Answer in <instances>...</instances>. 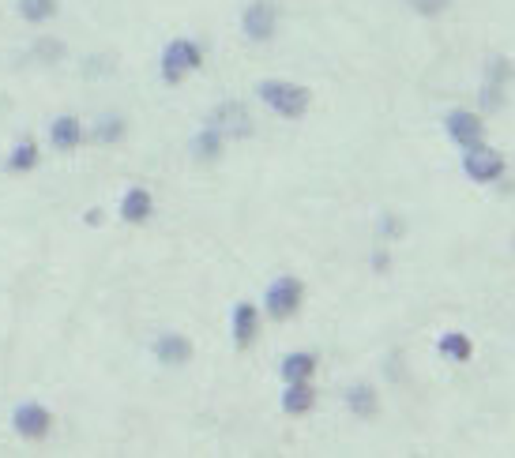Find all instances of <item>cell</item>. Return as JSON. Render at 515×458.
Returning <instances> with one entry per match:
<instances>
[{
	"label": "cell",
	"instance_id": "obj_23",
	"mask_svg": "<svg viewBox=\"0 0 515 458\" xmlns=\"http://www.w3.org/2000/svg\"><path fill=\"white\" fill-rule=\"evenodd\" d=\"M406 4H410L414 16H425V19H437L452 8V0H406Z\"/></svg>",
	"mask_w": 515,
	"mask_h": 458
},
{
	"label": "cell",
	"instance_id": "obj_15",
	"mask_svg": "<svg viewBox=\"0 0 515 458\" xmlns=\"http://www.w3.org/2000/svg\"><path fill=\"white\" fill-rule=\"evenodd\" d=\"M343 402H346V410L354 413V417H361V421H369V417H376V413H380V395H376L373 383H365V380L350 383V387H346V395H343Z\"/></svg>",
	"mask_w": 515,
	"mask_h": 458
},
{
	"label": "cell",
	"instance_id": "obj_14",
	"mask_svg": "<svg viewBox=\"0 0 515 458\" xmlns=\"http://www.w3.org/2000/svg\"><path fill=\"white\" fill-rule=\"evenodd\" d=\"M188 151H192V158H196V162L211 166V162H219L222 154H226V136H222L219 128L203 124L200 132L192 136V143H188Z\"/></svg>",
	"mask_w": 515,
	"mask_h": 458
},
{
	"label": "cell",
	"instance_id": "obj_22",
	"mask_svg": "<svg viewBox=\"0 0 515 458\" xmlns=\"http://www.w3.org/2000/svg\"><path fill=\"white\" fill-rule=\"evenodd\" d=\"M485 79H489V83H500V87H512L515 64L508 61V57H489V64H485Z\"/></svg>",
	"mask_w": 515,
	"mask_h": 458
},
{
	"label": "cell",
	"instance_id": "obj_19",
	"mask_svg": "<svg viewBox=\"0 0 515 458\" xmlns=\"http://www.w3.org/2000/svg\"><path fill=\"white\" fill-rule=\"evenodd\" d=\"M57 0H16V12L19 19H27V23H49V19L57 16Z\"/></svg>",
	"mask_w": 515,
	"mask_h": 458
},
{
	"label": "cell",
	"instance_id": "obj_25",
	"mask_svg": "<svg viewBox=\"0 0 515 458\" xmlns=\"http://www.w3.org/2000/svg\"><path fill=\"white\" fill-rule=\"evenodd\" d=\"M388 252H384V248H380V252H373V267L376 271H388Z\"/></svg>",
	"mask_w": 515,
	"mask_h": 458
},
{
	"label": "cell",
	"instance_id": "obj_13",
	"mask_svg": "<svg viewBox=\"0 0 515 458\" xmlns=\"http://www.w3.org/2000/svg\"><path fill=\"white\" fill-rule=\"evenodd\" d=\"M316 353L309 350H290V353H282V361H279V380L282 383H309L316 376Z\"/></svg>",
	"mask_w": 515,
	"mask_h": 458
},
{
	"label": "cell",
	"instance_id": "obj_24",
	"mask_svg": "<svg viewBox=\"0 0 515 458\" xmlns=\"http://www.w3.org/2000/svg\"><path fill=\"white\" fill-rule=\"evenodd\" d=\"M403 233V222H395L391 214H384V226H380V237H399Z\"/></svg>",
	"mask_w": 515,
	"mask_h": 458
},
{
	"label": "cell",
	"instance_id": "obj_16",
	"mask_svg": "<svg viewBox=\"0 0 515 458\" xmlns=\"http://www.w3.org/2000/svg\"><path fill=\"white\" fill-rule=\"evenodd\" d=\"M279 406H282V413H290V417H301V413L313 410V406H316L313 380H309V383H286V387H282Z\"/></svg>",
	"mask_w": 515,
	"mask_h": 458
},
{
	"label": "cell",
	"instance_id": "obj_7",
	"mask_svg": "<svg viewBox=\"0 0 515 458\" xmlns=\"http://www.w3.org/2000/svg\"><path fill=\"white\" fill-rule=\"evenodd\" d=\"M444 132H448V139H452L459 151H470V147L485 143L482 113H474V109H452V113L444 117Z\"/></svg>",
	"mask_w": 515,
	"mask_h": 458
},
{
	"label": "cell",
	"instance_id": "obj_3",
	"mask_svg": "<svg viewBox=\"0 0 515 458\" xmlns=\"http://www.w3.org/2000/svg\"><path fill=\"white\" fill-rule=\"evenodd\" d=\"M305 305V282L297 275H279L264 290V312L271 320H294Z\"/></svg>",
	"mask_w": 515,
	"mask_h": 458
},
{
	"label": "cell",
	"instance_id": "obj_21",
	"mask_svg": "<svg viewBox=\"0 0 515 458\" xmlns=\"http://www.w3.org/2000/svg\"><path fill=\"white\" fill-rule=\"evenodd\" d=\"M478 106H482L485 113H500V109L508 106V87H500V83H489V79H485L482 91H478Z\"/></svg>",
	"mask_w": 515,
	"mask_h": 458
},
{
	"label": "cell",
	"instance_id": "obj_1",
	"mask_svg": "<svg viewBox=\"0 0 515 458\" xmlns=\"http://www.w3.org/2000/svg\"><path fill=\"white\" fill-rule=\"evenodd\" d=\"M256 98L271 113H279L282 121H297V117H305L309 106H313V91L294 83V79H260L256 83Z\"/></svg>",
	"mask_w": 515,
	"mask_h": 458
},
{
	"label": "cell",
	"instance_id": "obj_18",
	"mask_svg": "<svg viewBox=\"0 0 515 458\" xmlns=\"http://www.w3.org/2000/svg\"><path fill=\"white\" fill-rule=\"evenodd\" d=\"M38 162H42V151H38V139L31 136H23L8 151V158H4V169L8 173H31V169H38Z\"/></svg>",
	"mask_w": 515,
	"mask_h": 458
},
{
	"label": "cell",
	"instance_id": "obj_12",
	"mask_svg": "<svg viewBox=\"0 0 515 458\" xmlns=\"http://www.w3.org/2000/svg\"><path fill=\"white\" fill-rule=\"evenodd\" d=\"M83 139H87V128H83L79 117H72V113L53 117V124H49V143H53V151H61V154L76 151Z\"/></svg>",
	"mask_w": 515,
	"mask_h": 458
},
{
	"label": "cell",
	"instance_id": "obj_5",
	"mask_svg": "<svg viewBox=\"0 0 515 458\" xmlns=\"http://www.w3.org/2000/svg\"><path fill=\"white\" fill-rule=\"evenodd\" d=\"M279 31V8L275 0H252L249 8L241 12V34L249 38L252 46H267Z\"/></svg>",
	"mask_w": 515,
	"mask_h": 458
},
{
	"label": "cell",
	"instance_id": "obj_10",
	"mask_svg": "<svg viewBox=\"0 0 515 458\" xmlns=\"http://www.w3.org/2000/svg\"><path fill=\"white\" fill-rule=\"evenodd\" d=\"M151 353H155V361L158 365H166V368H181L192 361V338L181 335V331H162V335L151 342Z\"/></svg>",
	"mask_w": 515,
	"mask_h": 458
},
{
	"label": "cell",
	"instance_id": "obj_17",
	"mask_svg": "<svg viewBox=\"0 0 515 458\" xmlns=\"http://www.w3.org/2000/svg\"><path fill=\"white\" fill-rule=\"evenodd\" d=\"M437 353L444 361H455V365H467L470 357H474V338L467 331H444L437 338Z\"/></svg>",
	"mask_w": 515,
	"mask_h": 458
},
{
	"label": "cell",
	"instance_id": "obj_6",
	"mask_svg": "<svg viewBox=\"0 0 515 458\" xmlns=\"http://www.w3.org/2000/svg\"><path fill=\"white\" fill-rule=\"evenodd\" d=\"M207 124L211 128H219L226 139H249L252 136V113L245 102H237V98H226V102H219V106L211 109V117H207Z\"/></svg>",
	"mask_w": 515,
	"mask_h": 458
},
{
	"label": "cell",
	"instance_id": "obj_11",
	"mask_svg": "<svg viewBox=\"0 0 515 458\" xmlns=\"http://www.w3.org/2000/svg\"><path fill=\"white\" fill-rule=\"evenodd\" d=\"M121 218H125L128 226H143V222H151V214H155V196H151V188H143V184H132L125 196H121Z\"/></svg>",
	"mask_w": 515,
	"mask_h": 458
},
{
	"label": "cell",
	"instance_id": "obj_20",
	"mask_svg": "<svg viewBox=\"0 0 515 458\" xmlns=\"http://www.w3.org/2000/svg\"><path fill=\"white\" fill-rule=\"evenodd\" d=\"M125 132H128V121L121 113H102V117L94 121V139H98V143H117Z\"/></svg>",
	"mask_w": 515,
	"mask_h": 458
},
{
	"label": "cell",
	"instance_id": "obj_8",
	"mask_svg": "<svg viewBox=\"0 0 515 458\" xmlns=\"http://www.w3.org/2000/svg\"><path fill=\"white\" fill-rule=\"evenodd\" d=\"M12 428H16L23 440L38 443L53 432V413L42 402H19L16 410H12Z\"/></svg>",
	"mask_w": 515,
	"mask_h": 458
},
{
	"label": "cell",
	"instance_id": "obj_2",
	"mask_svg": "<svg viewBox=\"0 0 515 458\" xmlns=\"http://www.w3.org/2000/svg\"><path fill=\"white\" fill-rule=\"evenodd\" d=\"M200 68H203V46L196 38H173V42L162 46V57H158L162 83L177 87L181 79H188L192 72H200Z\"/></svg>",
	"mask_w": 515,
	"mask_h": 458
},
{
	"label": "cell",
	"instance_id": "obj_4",
	"mask_svg": "<svg viewBox=\"0 0 515 458\" xmlns=\"http://www.w3.org/2000/svg\"><path fill=\"white\" fill-rule=\"evenodd\" d=\"M463 173H467V181L474 184H497L500 177L508 173V158H504L497 147L478 143V147L463 151Z\"/></svg>",
	"mask_w": 515,
	"mask_h": 458
},
{
	"label": "cell",
	"instance_id": "obj_9",
	"mask_svg": "<svg viewBox=\"0 0 515 458\" xmlns=\"http://www.w3.org/2000/svg\"><path fill=\"white\" fill-rule=\"evenodd\" d=\"M260 308L252 305V301H237L234 312H230V335H234V346L237 350H252L256 346V338H260Z\"/></svg>",
	"mask_w": 515,
	"mask_h": 458
}]
</instances>
